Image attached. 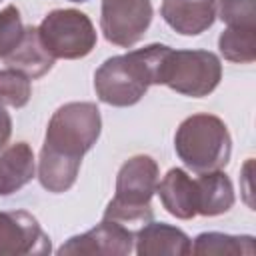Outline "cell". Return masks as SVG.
<instances>
[{"instance_id": "obj_1", "label": "cell", "mask_w": 256, "mask_h": 256, "mask_svg": "<svg viewBox=\"0 0 256 256\" xmlns=\"http://www.w3.org/2000/svg\"><path fill=\"white\" fill-rule=\"evenodd\" d=\"M100 130L102 118L94 102H68L52 114L38 160L44 190L62 194L74 186L82 158L94 148Z\"/></svg>"}, {"instance_id": "obj_2", "label": "cell", "mask_w": 256, "mask_h": 256, "mask_svg": "<svg viewBox=\"0 0 256 256\" xmlns=\"http://www.w3.org/2000/svg\"><path fill=\"white\" fill-rule=\"evenodd\" d=\"M170 50L172 48L166 44H148L104 60L94 72L98 100L118 108L140 102L152 84H160L162 68Z\"/></svg>"}, {"instance_id": "obj_3", "label": "cell", "mask_w": 256, "mask_h": 256, "mask_svg": "<svg viewBox=\"0 0 256 256\" xmlns=\"http://www.w3.org/2000/svg\"><path fill=\"white\" fill-rule=\"evenodd\" d=\"M160 170L152 156L136 154L128 158L116 176V194L104 210V218L124 226H144L152 220V196L156 194Z\"/></svg>"}, {"instance_id": "obj_4", "label": "cell", "mask_w": 256, "mask_h": 256, "mask_svg": "<svg viewBox=\"0 0 256 256\" xmlns=\"http://www.w3.org/2000/svg\"><path fill=\"white\" fill-rule=\"evenodd\" d=\"M178 158L196 174L222 170L232 154V138L222 118L214 114H192L180 122L174 136Z\"/></svg>"}, {"instance_id": "obj_5", "label": "cell", "mask_w": 256, "mask_h": 256, "mask_svg": "<svg viewBox=\"0 0 256 256\" xmlns=\"http://www.w3.org/2000/svg\"><path fill=\"white\" fill-rule=\"evenodd\" d=\"M222 80V62L208 50H170L162 68L160 84L170 90L202 98L216 90Z\"/></svg>"}, {"instance_id": "obj_6", "label": "cell", "mask_w": 256, "mask_h": 256, "mask_svg": "<svg viewBox=\"0 0 256 256\" xmlns=\"http://www.w3.org/2000/svg\"><path fill=\"white\" fill-rule=\"evenodd\" d=\"M38 36L54 60L84 58L96 48L98 40L92 20L74 8L48 12L38 26Z\"/></svg>"}, {"instance_id": "obj_7", "label": "cell", "mask_w": 256, "mask_h": 256, "mask_svg": "<svg viewBox=\"0 0 256 256\" xmlns=\"http://www.w3.org/2000/svg\"><path fill=\"white\" fill-rule=\"evenodd\" d=\"M150 0H102L100 28L104 38L120 48L138 44L152 24Z\"/></svg>"}, {"instance_id": "obj_8", "label": "cell", "mask_w": 256, "mask_h": 256, "mask_svg": "<svg viewBox=\"0 0 256 256\" xmlns=\"http://www.w3.org/2000/svg\"><path fill=\"white\" fill-rule=\"evenodd\" d=\"M50 236L26 210H0V256L50 254Z\"/></svg>"}, {"instance_id": "obj_9", "label": "cell", "mask_w": 256, "mask_h": 256, "mask_svg": "<svg viewBox=\"0 0 256 256\" xmlns=\"http://www.w3.org/2000/svg\"><path fill=\"white\" fill-rule=\"evenodd\" d=\"M134 248V232L114 220L102 218L92 230L68 238L58 254H90V256H126Z\"/></svg>"}, {"instance_id": "obj_10", "label": "cell", "mask_w": 256, "mask_h": 256, "mask_svg": "<svg viewBox=\"0 0 256 256\" xmlns=\"http://www.w3.org/2000/svg\"><path fill=\"white\" fill-rule=\"evenodd\" d=\"M164 22L182 36H198L216 20V0H162Z\"/></svg>"}, {"instance_id": "obj_11", "label": "cell", "mask_w": 256, "mask_h": 256, "mask_svg": "<svg viewBox=\"0 0 256 256\" xmlns=\"http://www.w3.org/2000/svg\"><path fill=\"white\" fill-rule=\"evenodd\" d=\"M134 242L138 256H188L192 246L190 238L180 228L152 220L134 232Z\"/></svg>"}, {"instance_id": "obj_12", "label": "cell", "mask_w": 256, "mask_h": 256, "mask_svg": "<svg viewBox=\"0 0 256 256\" xmlns=\"http://www.w3.org/2000/svg\"><path fill=\"white\" fill-rule=\"evenodd\" d=\"M156 194L168 214L178 220H192L198 214L196 182L182 168H170L162 180H158Z\"/></svg>"}, {"instance_id": "obj_13", "label": "cell", "mask_w": 256, "mask_h": 256, "mask_svg": "<svg viewBox=\"0 0 256 256\" xmlns=\"http://www.w3.org/2000/svg\"><path fill=\"white\" fill-rule=\"evenodd\" d=\"M4 64L6 68L24 74L30 80H36L52 70L54 58L44 48L38 36V26H26L20 44L4 58Z\"/></svg>"}, {"instance_id": "obj_14", "label": "cell", "mask_w": 256, "mask_h": 256, "mask_svg": "<svg viewBox=\"0 0 256 256\" xmlns=\"http://www.w3.org/2000/svg\"><path fill=\"white\" fill-rule=\"evenodd\" d=\"M36 172L34 152L28 142H16L0 152V196H10L32 182Z\"/></svg>"}, {"instance_id": "obj_15", "label": "cell", "mask_w": 256, "mask_h": 256, "mask_svg": "<svg viewBox=\"0 0 256 256\" xmlns=\"http://www.w3.org/2000/svg\"><path fill=\"white\" fill-rule=\"evenodd\" d=\"M194 182L200 216H220L234 206V186L226 172H202L194 178Z\"/></svg>"}, {"instance_id": "obj_16", "label": "cell", "mask_w": 256, "mask_h": 256, "mask_svg": "<svg viewBox=\"0 0 256 256\" xmlns=\"http://www.w3.org/2000/svg\"><path fill=\"white\" fill-rule=\"evenodd\" d=\"M190 254H216V256H254V236H234L224 232H202L194 238Z\"/></svg>"}, {"instance_id": "obj_17", "label": "cell", "mask_w": 256, "mask_h": 256, "mask_svg": "<svg viewBox=\"0 0 256 256\" xmlns=\"http://www.w3.org/2000/svg\"><path fill=\"white\" fill-rule=\"evenodd\" d=\"M220 54L236 64H250L256 60V28H226L218 38Z\"/></svg>"}, {"instance_id": "obj_18", "label": "cell", "mask_w": 256, "mask_h": 256, "mask_svg": "<svg viewBox=\"0 0 256 256\" xmlns=\"http://www.w3.org/2000/svg\"><path fill=\"white\" fill-rule=\"evenodd\" d=\"M30 96H32L30 78L10 68L0 70V104L2 106L22 108L30 102Z\"/></svg>"}, {"instance_id": "obj_19", "label": "cell", "mask_w": 256, "mask_h": 256, "mask_svg": "<svg viewBox=\"0 0 256 256\" xmlns=\"http://www.w3.org/2000/svg\"><path fill=\"white\" fill-rule=\"evenodd\" d=\"M216 16L230 28H256V0H218Z\"/></svg>"}, {"instance_id": "obj_20", "label": "cell", "mask_w": 256, "mask_h": 256, "mask_svg": "<svg viewBox=\"0 0 256 256\" xmlns=\"http://www.w3.org/2000/svg\"><path fill=\"white\" fill-rule=\"evenodd\" d=\"M26 26L22 24L20 12L16 6H6L0 10V58L4 60L22 40Z\"/></svg>"}, {"instance_id": "obj_21", "label": "cell", "mask_w": 256, "mask_h": 256, "mask_svg": "<svg viewBox=\"0 0 256 256\" xmlns=\"http://www.w3.org/2000/svg\"><path fill=\"white\" fill-rule=\"evenodd\" d=\"M10 136H12V118L4 110V106L0 104V150L8 144Z\"/></svg>"}, {"instance_id": "obj_22", "label": "cell", "mask_w": 256, "mask_h": 256, "mask_svg": "<svg viewBox=\"0 0 256 256\" xmlns=\"http://www.w3.org/2000/svg\"><path fill=\"white\" fill-rule=\"evenodd\" d=\"M70 2H88V0H70Z\"/></svg>"}]
</instances>
